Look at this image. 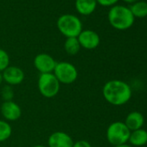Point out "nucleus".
Listing matches in <instances>:
<instances>
[{
    "mask_svg": "<svg viewBox=\"0 0 147 147\" xmlns=\"http://www.w3.org/2000/svg\"><path fill=\"white\" fill-rule=\"evenodd\" d=\"M73 147H92V146L88 141L82 139V140H78L76 142H74Z\"/></svg>",
    "mask_w": 147,
    "mask_h": 147,
    "instance_id": "21",
    "label": "nucleus"
},
{
    "mask_svg": "<svg viewBox=\"0 0 147 147\" xmlns=\"http://www.w3.org/2000/svg\"><path fill=\"white\" fill-rule=\"evenodd\" d=\"M12 133V127L10 123L5 119H0V143L10 138Z\"/></svg>",
    "mask_w": 147,
    "mask_h": 147,
    "instance_id": "17",
    "label": "nucleus"
},
{
    "mask_svg": "<svg viewBox=\"0 0 147 147\" xmlns=\"http://www.w3.org/2000/svg\"><path fill=\"white\" fill-rule=\"evenodd\" d=\"M135 18L128 7L113 5L108 12V21L112 27L119 30H125L131 28Z\"/></svg>",
    "mask_w": 147,
    "mask_h": 147,
    "instance_id": "2",
    "label": "nucleus"
},
{
    "mask_svg": "<svg viewBox=\"0 0 147 147\" xmlns=\"http://www.w3.org/2000/svg\"><path fill=\"white\" fill-rule=\"evenodd\" d=\"M134 18H143L147 17V3L144 1H138L131 5L129 8Z\"/></svg>",
    "mask_w": 147,
    "mask_h": 147,
    "instance_id": "16",
    "label": "nucleus"
},
{
    "mask_svg": "<svg viewBox=\"0 0 147 147\" xmlns=\"http://www.w3.org/2000/svg\"><path fill=\"white\" fill-rule=\"evenodd\" d=\"M124 2H125V3H127V4H134V3H136V2H138V0H123Z\"/></svg>",
    "mask_w": 147,
    "mask_h": 147,
    "instance_id": "22",
    "label": "nucleus"
},
{
    "mask_svg": "<svg viewBox=\"0 0 147 147\" xmlns=\"http://www.w3.org/2000/svg\"><path fill=\"white\" fill-rule=\"evenodd\" d=\"M37 87L39 93L45 98H53L56 96L60 91L61 83L56 79L53 73L40 74Z\"/></svg>",
    "mask_w": 147,
    "mask_h": 147,
    "instance_id": "5",
    "label": "nucleus"
},
{
    "mask_svg": "<svg viewBox=\"0 0 147 147\" xmlns=\"http://www.w3.org/2000/svg\"><path fill=\"white\" fill-rule=\"evenodd\" d=\"M4 82V79H3V75H2V72H0V87H1L2 83Z\"/></svg>",
    "mask_w": 147,
    "mask_h": 147,
    "instance_id": "23",
    "label": "nucleus"
},
{
    "mask_svg": "<svg viewBox=\"0 0 147 147\" xmlns=\"http://www.w3.org/2000/svg\"><path fill=\"white\" fill-rule=\"evenodd\" d=\"M59 31L67 38L77 37L82 30L81 20L75 15L64 14L61 16L56 22Z\"/></svg>",
    "mask_w": 147,
    "mask_h": 147,
    "instance_id": "3",
    "label": "nucleus"
},
{
    "mask_svg": "<svg viewBox=\"0 0 147 147\" xmlns=\"http://www.w3.org/2000/svg\"><path fill=\"white\" fill-rule=\"evenodd\" d=\"M128 142L133 146H143L147 144V131L140 128L131 131Z\"/></svg>",
    "mask_w": 147,
    "mask_h": 147,
    "instance_id": "14",
    "label": "nucleus"
},
{
    "mask_svg": "<svg viewBox=\"0 0 147 147\" xmlns=\"http://www.w3.org/2000/svg\"><path fill=\"white\" fill-rule=\"evenodd\" d=\"M56 63V61L46 53L38 54L34 58V66L40 74L53 73Z\"/></svg>",
    "mask_w": 147,
    "mask_h": 147,
    "instance_id": "7",
    "label": "nucleus"
},
{
    "mask_svg": "<svg viewBox=\"0 0 147 147\" xmlns=\"http://www.w3.org/2000/svg\"><path fill=\"white\" fill-rule=\"evenodd\" d=\"M53 74L61 84L69 85L75 82L78 78L76 67L68 61L57 62Z\"/></svg>",
    "mask_w": 147,
    "mask_h": 147,
    "instance_id": "6",
    "label": "nucleus"
},
{
    "mask_svg": "<svg viewBox=\"0 0 147 147\" xmlns=\"http://www.w3.org/2000/svg\"><path fill=\"white\" fill-rule=\"evenodd\" d=\"M64 49L67 54L76 55L81 49V45L77 37H68L64 42Z\"/></svg>",
    "mask_w": 147,
    "mask_h": 147,
    "instance_id": "15",
    "label": "nucleus"
},
{
    "mask_svg": "<svg viewBox=\"0 0 147 147\" xmlns=\"http://www.w3.org/2000/svg\"><path fill=\"white\" fill-rule=\"evenodd\" d=\"M131 131L124 122L115 121L109 125L107 130V139L113 146L125 144L128 142Z\"/></svg>",
    "mask_w": 147,
    "mask_h": 147,
    "instance_id": "4",
    "label": "nucleus"
},
{
    "mask_svg": "<svg viewBox=\"0 0 147 147\" xmlns=\"http://www.w3.org/2000/svg\"><path fill=\"white\" fill-rule=\"evenodd\" d=\"M9 66H10V56L8 53L5 49H0V72H3Z\"/></svg>",
    "mask_w": 147,
    "mask_h": 147,
    "instance_id": "18",
    "label": "nucleus"
},
{
    "mask_svg": "<svg viewBox=\"0 0 147 147\" xmlns=\"http://www.w3.org/2000/svg\"><path fill=\"white\" fill-rule=\"evenodd\" d=\"M0 111L5 120L8 122L16 121L20 119L22 115V109L20 106L13 100L4 101L0 107Z\"/></svg>",
    "mask_w": 147,
    "mask_h": 147,
    "instance_id": "10",
    "label": "nucleus"
},
{
    "mask_svg": "<svg viewBox=\"0 0 147 147\" xmlns=\"http://www.w3.org/2000/svg\"><path fill=\"white\" fill-rule=\"evenodd\" d=\"M74 141L64 131H55L48 138V147H73Z\"/></svg>",
    "mask_w": 147,
    "mask_h": 147,
    "instance_id": "11",
    "label": "nucleus"
},
{
    "mask_svg": "<svg viewBox=\"0 0 147 147\" xmlns=\"http://www.w3.org/2000/svg\"><path fill=\"white\" fill-rule=\"evenodd\" d=\"M96 1H97V4L102 6L108 7V6H113L119 0H96Z\"/></svg>",
    "mask_w": 147,
    "mask_h": 147,
    "instance_id": "20",
    "label": "nucleus"
},
{
    "mask_svg": "<svg viewBox=\"0 0 147 147\" xmlns=\"http://www.w3.org/2000/svg\"><path fill=\"white\" fill-rule=\"evenodd\" d=\"M14 90L11 86L10 85H5L2 88L1 90V96L4 100V101H10L12 100L14 98Z\"/></svg>",
    "mask_w": 147,
    "mask_h": 147,
    "instance_id": "19",
    "label": "nucleus"
},
{
    "mask_svg": "<svg viewBox=\"0 0 147 147\" xmlns=\"http://www.w3.org/2000/svg\"><path fill=\"white\" fill-rule=\"evenodd\" d=\"M2 75L4 82L11 87L21 84L25 78L24 70L17 66H9L2 72Z\"/></svg>",
    "mask_w": 147,
    "mask_h": 147,
    "instance_id": "8",
    "label": "nucleus"
},
{
    "mask_svg": "<svg viewBox=\"0 0 147 147\" xmlns=\"http://www.w3.org/2000/svg\"><path fill=\"white\" fill-rule=\"evenodd\" d=\"M77 38L80 42L81 48H84L85 49L88 50L96 49L100 42V36L95 31L91 30H82L77 36Z\"/></svg>",
    "mask_w": 147,
    "mask_h": 147,
    "instance_id": "9",
    "label": "nucleus"
},
{
    "mask_svg": "<svg viewBox=\"0 0 147 147\" xmlns=\"http://www.w3.org/2000/svg\"><path fill=\"white\" fill-rule=\"evenodd\" d=\"M114 147H133V146L129 145L127 144H121V145H118V146H114Z\"/></svg>",
    "mask_w": 147,
    "mask_h": 147,
    "instance_id": "24",
    "label": "nucleus"
},
{
    "mask_svg": "<svg viewBox=\"0 0 147 147\" xmlns=\"http://www.w3.org/2000/svg\"><path fill=\"white\" fill-rule=\"evenodd\" d=\"M32 147H48V146L42 145V144H36V145H34V146H32Z\"/></svg>",
    "mask_w": 147,
    "mask_h": 147,
    "instance_id": "25",
    "label": "nucleus"
},
{
    "mask_svg": "<svg viewBox=\"0 0 147 147\" xmlns=\"http://www.w3.org/2000/svg\"><path fill=\"white\" fill-rule=\"evenodd\" d=\"M97 6L96 0H76V11L84 16L92 14Z\"/></svg>",
    "mask_w": 147,
    "mask_h": 147,
    "instance_id": "13",
    "label": "nucleus"
},
{
    "mask_svg": "<svg viewBox=\"0 0 147 147\" xmlns=\"http://www.w3.org/2000/svg\"><path fill=\"white\" fill-rule=\"evenodd\" d=\"M104 99L113 106H122L127 103L131 97L130 86L120 80H111L105 83L102 88Z\"/></svg>",
    "mask_w": 147,
    "mask_h": 147,
    "instance_id": "1",
    "label": "nucleus"
},
{
    "mask_svg": "<svg viewBox=\"0 0 147 147\" xmlns=\"http://www.w3.org/2000/svg\"><path fill=\"white\" fill-rule=\"evenodd\" d=\"M124 123L128 127V129L131 131H132L142 128L144 123V118L141 113L133 111L126 116L125 121Z\"/></svg>",
    "mask_w": 147,
    "mask_h": 147,
    "instance_id": "12",
    "label": "nucleus"
}]
</instances>
